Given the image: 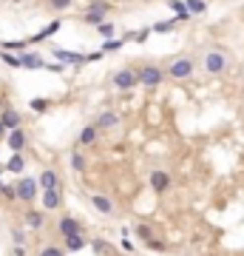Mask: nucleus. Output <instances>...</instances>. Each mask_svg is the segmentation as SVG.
<instances>
[{"mask_svg": "<svg viewBox=\"0 0 244 256\" xmlns=\"http://www.w3.org/2000/svg\"><path fill=\"white\" fill-rule=\"evenodd\" d=\"M193 71H196V63L190 57H176L171 60V66H168V77H174V80H187V77H193Z\"/></svg>", "mask_w": 244, "mask_h": 256, "instance_id": "nucleus-1", "label": "nucleus"}, {"mask_svg": "<svg viewBox=\"0 0 244 256\" xmlns=\"http://www.w3.org/2000/svg\"><path fill=\"white\" fill-rule=\"evenodd\" d=\"M137 77H139L142 85H148V88H156V85L165 80V71L159 69V66H153V63H145V66L137 71Z\"/></svg>", "mask_w": 244, "mask_h": 256, "instance_id": "nucleus-2", "label": "nucleus"}, {"mask_svg": "<svg viewBox=\"0 0 244 256\" xmlns=\"http://www.w3.org/2000/svg\"><path fill=\"white\" fill-rule=\"evenodd\" d=\"M202 66H205L208 74H221V71L227 69V54L224 51H208L202 57Z\"/></svg>", "mask_w": 244, "mask_h": 256, "instance_id": "nucleus-3", "label": "nucleus"}, {"mask_svg": "<svg viewBox=\"0 0 244 256\" xmlns=\"http://www.w3.org/2000/svg\"><path fill=\"white\" fill-rule=\"evenodd\" d=\"M137 83H139V77H137V71L134 69H119L114 77H111V85L119 88V91H131Z\"/></svg>", "mask_w": 244, "mask_h": 256, "instance_id": "nucleus-4", "label": "nucleus"}, {"mask_svg": "<svg viewBox=\"0 0 244 256\" xmlns=\"http://www.w3.org/2000/svg\"><path fill=\"white\" fill-rule=\"evenodd\" d=\"M14 197L23 199V202H32V199L37 197V182H35V179H29V176L17 179V185H14Z\"/></svg>", "mask_w": 244, "mask_h": 256, "instance_id": "nucleus-5", "label": "nucleus"}, {"mask_svg": "<svg viewBox=\"0 0 244 256\" xmlns=\"http://www.w3.org/2000/svg\"><path fill=\"white\" fill-rule=\"evenodd\" d=\"M151 188L156 194H165L168 188H171V174L168 171H153L151 174Z\"/></svg>", "mask_w": 244, "mask_h": 256, "instance_id": "nucleus-6", "label": "nucleus"}, {"mask_svg": "<svg viewBox=\"0 0 244 256\" xmlns=\"http://www.w3.org/2000/svg\"><path fill=\"white\" fill-rule=\"evenodd\" d=\"M168 6H171V12H176L174 14V20L176 23H187L193 14L187 12V6H185V0H168Z\"/></svg>", "mask_w": 244, "mask_h": 256, "instance_id": "nucleus-7", "label": "nucleus"}, {"mask_svg": "<svg viewBox=\"0 0 244 256\" xmlns=\"http://www.w3.org/2000/svg\"><path fill=\"white\" fill-rule=\"evenodd\" d=\"M91 205L100 211V213H105V216H111V213H114V202L105 197V194H94V197H91Z\"/></svg>", "mask_w": 244, "mask_h": 256, "instance_id": "nucleus-8", "label": "nucleus"}, {"mask_svg": "<svg viewBox=\"0 0 244 256\" xmlns=\"http://www.w3.org/2000/svg\"><path fill=\"white\" fill-rule=\"evenodd\" d=\"M60 205H63V197H60V191H57V188H51V191H43V208L57 211Z\"/></svg>", "mask_w": 244, "mask_h": 256, "instance_id": "nucleus-9", "label": "nucleus"}, {"mask_svg": "<svg viewBox=\"0 0 244 256\" xmlns=\"http://www.w3.org/2000/svg\"><path fill=\"white\" fill-rule=\"evenodd\" d=\"M23 145H26L23 128H14V131H9V148H12L14 154H20V151H23Z\"/></svg>", "mask_w": 244, "mask_h": 256, "instance_id": "nucleus-10", "label": "nucleus"}, {"mask_svg": "<svg viewBox=\"0 0 244 256\" xmlns=\"http://www.w3.org/2000/svg\"><path fill=\"white\" fill-rule=\"evenodd\" d=\"M60 233H63V236H71V233H82V228L74 216H63V219H60Z\"/></svg>", "mask_w": 244, "mask_h": 256, "instance_id": "nucleus-11", "label": "nucleus"}, {"mask_svg": "<svg viewBox=\"0 0 244 256\" xmlns=\"http://www.w3.org/2000/svg\"><path fill=\"white\" fill-rule=\"evenodd\" d=\"M54 57L63 63H88V54H74V51H63V48H54Z\"/></svg>", "mask_w": 244, "mask_h": 256, "instance_id": "nucleus-12", "label": "nucleus"}, {"mask_svg": "<svg viewBox=\"0 0 244 256\" xmlns=\"http://www.w3.org/2000/svg\"><path fill=\"white\" fill-rule=\"evenodd\" d=\"M94 126H97V131H100V128H114V126H119V117H116L114 111H103V114L97 117Z\"/></svg>", "mask_w": 244, "mask_h": 256, "instance_id": "nucleus-13", "label": "nucleus"}, {"mask_svg": "<svg viewBox=\"0 0 244 256\" xmlns=\"http://www.w3.org/2000/svg\"><path fill=\"white\" fill-rule=\"evenodd\" d=\"M0 123H3V128L14 131V128H20V114H17V111H12V108H6V111H3V117H0Z\"/></svg>", "mask_w": 244, "mask_h": 256, "instance_id": "nucleus-14", "label": "nucleus"}, {"mask_svg": "<svg viewBox=\"0 0 244 256\" xmlns=\"http://www.w3.org/2000/svg\"><path fill=\"white\" fill-rule=\"evenodd\" d=\"M20 69H43L46 63H43V57H37V54H20Z\"/></svg>", "mask_w": 244, "mask_h": 256, "instance_id": "nucleus-15", "label": "nucleus"}, {"mask_svg": "<svg viewBox=\"0 0 244 256\" xmlns=\"http://www.w3.org/2000/svg\"><path fill=\"white\" fill-rule=\"evenodd\" d=\"M57 185H60V179H57L54 171H43V174H40V188H43V191H51V188H57Z\"/></svg>", "mask_w": 244, "mask_h": 256, "instance_id": "nucleus-16", "label": "nucleus"}, {"mask_svg": "<svg viewBox=\"0 0 244 256\" xmlns=\"http://www.w3.org/2000/svg\"><path fill=\"white\" fill-rule=\"evenodd\" d=\"M66 248H69V251H82V248H85V236H82V233L66 236Z\"/></svg>", "mask_w": 244, "mask_h": 256, "instance_id": "nucleus-17", "label": "nucleus"}, {"mask_svg": "<svg viewBox=\"0 0 244 256\" xmlns=\"http://www.w3.org/2000/svg\"><path fill=\"white\" fill-rule=\"evenodd\" d=\"M97 140V126H85L80 131V145H91Z\"/></svg>", "mask_w": 244, "mask_h": 256, "instance_id": "nucleus-18", "label": "nucleus"}, {"mask_svg": "<svg viewBox=\"0 0 244 256\" xmlns=\"http://www.w3.org/2000/svg\"><path fill=\"white\" fill-rule=\"evenodd\" d=\"M185 6H187L190 14H205L208 12V3H205V0H185Z\"/></svg>", "mask_w": 244, "mask_h": 256, "instance_id": "nucleus-19", "label": "nucleus"}, {"mask_svg": "<svg viewBox=\"0 0 244 256\" xmlns=\"http://www.w3.org/2000/svg\"><path fill=\"white\" fill-rule=\"evenodd\" d=\"M57 29H60V20H54V23H48L46 29H43V32H37V35L32 37V43H40V40H46V37H48V35H54Z\"/></svg>", "mask_w": 244, "mask_h": 256, "instance_id": "nucleus-20", "label": "nucleus"}, {"mask_svg": "<svg viewBox=\"0 0 244 256\" xmlns=\"http://www.w3.org/2000/svg\"><path fill=\"white\" fill-rule=\"evenodd\" d=\"M26 225H29V228H43V213H40V211H29V213H26Z\"/></svg>", "mask_w": 244, "mask_h": 256, "instance_id": "nucleus-21", "label": "nucleus"}, {"mask_svg": "<svg viewBox=\"0 0 244 256\" xmlns=\"http://www.w3.org/2000/svg\"><path fill=\"white\" fill-rule=\"evenodd\" d=\"M23 157H20V154H14L12 160H9V165H6V168H9V171H12V174H20V171H23Z\"/></svg>", "mask_w": 244, "mask_h": 256, "instance_id": "nucleus-22", "label": "nucleus"}, {"mask_svg": "<svg viewBox=\"0 0 244 256\" xmlns=\"http://www.w3.org/2000/svg\"><path fill=\"white\" fill-rule=\"evenodd\" d=\"M108 9H111V3H105V0H94L88 6V12H97V14H105Z\"/></svg>", "mask_w": 244, "mask_h": 256, "instance_id": "nucleus-23", "label": "nucleus"}, {"mask_svg": "<svg viewBox=\"0 0 244 256\" xmlns=\"http://www.w3.org/2000/svg\"><path fill=\"white\" fill-rule=\"evenodd\" d=\"M134 233H137V236H142L145 242H151V239H156V236L151 233V228H148V225H137V228H134Z\"/></svg>", "mask_w": 244, "mask_h": 256, "instance_id": "nucleus-24", "label": "nucleus"}, {"mask_svg": "<svg viewBox=\"0 0 244 256\" xmlns=\"http://www.w3.org/2000/svg\"><path fill=\"white\" fill-rule=\"evenodd\" d=\"M71 165H74V171H85V157L80 151H74L71 154Z\"/></svg>", "mask_w": 244, "mask_h": 256, "instance_id": "nucleus-25", "label": "nucleus"}, {"mask_svg": "<svg viewBox=\"0 0 244 256\" xmlns=\"http://www.w3.org/2000/svg\"><path fill=\"white\" fill-rule=\"evenodd\" d=\"M103 17H105V14H97V12H85V23H91V26H100V23H103Z\"/></svg>", "mask_w": 244, "mask_h": 256, "instance_id": "nucleus-26", "label": "nucleus"}, {"mask_svg": "<svg viewBox=\"0 0 244 256\" xmlns=\"http://www.w3.org/2000/svg\"><path fill=\"white\" fill-rule=\"evenodd\" d=\"M125 40H105L103 43V51H116V48H122Z\"/></svg>", "mask_w": 244, "mask_h": 256, "instance_id": "nucleus-27", "label": "nucleus"}, {"mask_svg": "<svg viewBox=\"0 0 244 256\" xmlns=\"http://www.w3.org/2000/svg\"><path fill=\"white\" fill-rule=\"evenodd\" d=\"M29 105H32V111H46V108H48V100H43V97H37V100H32Z\"/></svg>", "mask_w": 244, "mask_h": 256, "instance_id": "nucleus-28", "label": "nucleus"}, {"mask_svg": "<svg viewBox=\"0 0 244 256\" xmlns=\"http://www.w3.org/2000/svg\"><path fill=\"white\" fill-rule=\"evenodd\" d=\"M174 26H176V20H162V23H156V26H153V32H171Z\"/></svg>", "mask_w": 244, "mask_h": 256, "instance_id": "nucleus-29", "label": "nucleus"}, {"mask_svg": "<svg viewBox=\"0 0 244 256\" xmlns=\"http://www.w3.org/2000/svg\"><path fill=\"white\" fill-rule=\"evenodd\" d=\"M40 256H66V254H63L60 248H54V245H48V248H43V251H40Z\"/></svg>", "mask_w": 244, "mask_h": 256, "instance_id": "nucleus-30", "label": "nucleus"}, {"mask_svg": "<svg viewBox=\"0 0 244 256\" xmlns=\"http://www.w3.org/2000/svg\"><path fill=\"white\" fill-rule=\"evenodd\" d=\"M3 63H6V66H12V69H20V60L14 57V54H9V51L3 54Z\"/></svg>", "mask_w": 244, "mask_h": 256, "instance_id": "nucleus-31", "label": "nucleus"}, {"mask_svg": "<svg viewBox=\"0 0 244 256\" xmlns=\"http://www.w3.org/2000/svg\"><path fill=\"white\" fill-rule=\"evenodd\" d=\"M97 29H100V35H114V23H100Z\"/></svg>", "mask_w": 244, "mask_h": 256, "instance_id": "nucleus-32", "label": "nucleus"}, {"mask_svg": "<svg viewBox=\"0 0 244 256\" xmlns=\"http://www.w3.org/2000/svg\"><path fill=\"white\" fill-rule=\"evenodd\" d=\"M51 6H54V9H60V12H63V9H69V6H71V0H51Z\"/></svg>", "mask_w": 244, "mask_h": 256, "instance_id": "nucleus-33", "label": "nucleus"}, {"mask_svg": "<svg viewBox=\"0 0 244 256\" xmlns=\"http://www.w3.org/2000/svg\"><path fill=\"white\" fill-rule=\"evenodd\" d=\"M0 191L6 194V199H17V197H14V188L12 185H0Z\"/></svg>", "mask_w": 244, "mask_h": 256, "instance_id": "nucleus-34", "label": "nucleus"}, {"mask_svg": "<svg viewBox=\"0 0 244 256\" xmlns=\"http://www.w3.org/2000/svg\"><path fill=\"white\" fill-rule=\"evenodd\" d=\"M14 256H26V251H23V245H17V248H14Z\"/></svg>", "mask_w": 244, "mask_h": 256, "instance_id": "nucleus-35", "label": "nucleus"}, {"mask_svg": "<svg viewBox=\"0 0 244 256\" xmlns=\"http://www.w3.org/2000/svg\"><path fill=\"white\" fill-rule=\"evenodd\" d=\"M3 134H6V128H3V123H0V137H3Z\"/></svg>", "mask_w": 244, "mask_h": 256, "instance_id": "nucleus-36", "label": "nucleus"}]
</instances>
